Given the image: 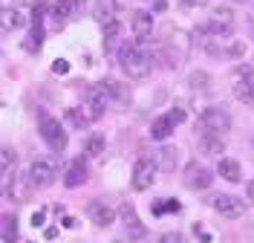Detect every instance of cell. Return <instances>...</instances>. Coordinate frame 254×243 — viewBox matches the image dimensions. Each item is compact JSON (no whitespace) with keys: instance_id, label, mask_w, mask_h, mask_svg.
<instances>
[{"instance_id":"1","label":"cell","mask_w":254,"mask_h":243,"mask_svg":"<svg viewBox=\"0 0 254 243\" xmlns=\"http://www.w3.org/2000/svg\"><path fill=\"white\" fill-rule=\"evenodd\" d=\"M119 67L127 79H147L150 76V52L142 44H122L119 47Z\"/></svg>"},{"instance_id":"2","label":"cell","mask_w":254,"mask_h":243,"mask_svg":"<svg viewBox=\"0 0 254 243\" xmlns=\"http://www.w3.org/2000/svg\"><path fill=\"white\" fill-rule=\"evenodd\" d=\"M188 49H190V38L188 32H182V29H171V32L165 35V41L156 47V52L165 58V64L168 67H176V64H182L185 61V55H188Z\"/></svg>"},{"instance_id":"3","label":"cell","mask_w":254,"mask_h":243,"mask_svg":"<svg viewBox=\"0 0 254 243\" xmlns=\"http://www.w3.org/2000/svg\"><path fill=\"white\" fill-rule=\"evenodd\" d=\"M38 125H41V136L47 139V145L55 151V154H61L64 148H66V133H64V128H61V122L58 119H52V116L47 113V110H41L38 113Z\"/></svg>"},{"instance_id":"4","label":"cell","mask_w":254,"mask_h":243,"mask_svg":"<svg viewBox=\"0 0 254 243\" xmlns=\"http://www.w3.org/2000/svg\"><path fill=\"white\" fill-rule=\"evenodd\" d=\"M199 128H202V133H211V136H225L231 130V116L222 107H208L199 116Z\"/></svg>"},{"instance_id":"5","label":"cell","mask_w":254,"mask_h":243,"mask_svg":"<svg viewBox=\"0 0 254 243\" xmlns=\"http://www.w3.org/2000/svg\"><path fill=\"white\" fill-rule=\"evenodd\" d=\"M107 101H110V96H107L104 84H93V87H87V98H84L81 110H84V116L90 122H98L104 116V110H107Z\"/></svg>"},{"instance_id":"6","label":"cell","mask_w":254,"mask_h":243,"mask_svg":"<svg viewBox=\"0 0 254 243\" xmlns=\"http://www.w3.org/2000/svg\"><path fill=\"white\" fill-rule=\"evenodd\" d=\"M156 171H159V165L153 160H147V157L136 160V165H133V177H130V185H133L136 191H147V188L153 185V179H156Z\"/></svg>"},{"instance_id":"7","label":"cell","mask_w":254,"mask_h":243,"mask_svg":"<svg viewBox=\"0 0 254 243\" xmlns=\"http://www.w3.org/2000/svg\"><path fill=\"white\" fill-rule=\"evenodd\" d=\"M29 177L35 182V188H49L58 179V162L55 160H35L29 168Z\"/></svg>"},{"instance_id":"8","label":"cell","mask_w":254,"mask_h":243,"mask_svg":"<svg viewBox=\"0 0 254 243\" xmlns=\"http://www.w3.org/2000/svg\"><path fill=\"white\" fill-rule=\"evenodd\" d=\"M211 206H214V211H220L225 220H237V217L246 214V203L234 194H214L211 197Z\"/></svg>"},{"instance_id":"9","label":"cell","mask_w":254,"mask_h":243,"mask_svg":"<svg viewBox=\"0 0 254 243\" xmlns=\"http://www.w3.org/2000/svg\"><path fill=\"white\" fill-rule=\"evenodd\" d=\"M3 185H6V197L9 200H17V203H26L32 197V191H35V182H32V177L26 174H20V177H15V182H12V177L3 179Z\"/></svg>"},{"instance_id":"10","label":"cell","mask_w":254,"mask_h":243,"mask_svg":"<svg viewBox=\"0 0 254 243\" xmlns=\"http://www.w3.org/2000/svg\"><path fill=\"white\" fill-rule=\"evenodd\" d=\"M211 182H214V174L202 168L199 162H188V168H185V185L193 188V191H202V188H211Z\"/></svg>"},{"instance_id":"11","label":"cell","mask_w":254,"mask_h":243,"mask_svg":"<svg viewBox=\"0 0 254 243\" xmlns=\"http://www.w3.org/2000/svg\"><path fill=\"white\" fill-rule=\"evenodd\" d=\"M130 26H133V41L136 44H144V41H150V35H153V15L150 12H133V20H130Z\"/></svg>"},{"instance_id":"12","label":"cell","mask_w":254,"mask_h":243,"mask_svg":"<svg viewBox=\"0 0 254 243\" xmlns=\"http://www.w3.org/2000/svg\"><path fill=\"white\" fill-rule=\"evenodd\" d=\"M231 87H234V96H237L240 101L254 104V76H252V70H237Z\"/></svg>"},{"instance_id":"13","label":"cell","mask_w":254,"mask_h":243,"mask_svg":"<svg viewBox=\"0 0 254 243\" xmlns=\"http://www.w3.org/2000/svg\"><path fill=\"white\" fill-rule=\"evenodd\" d=\"M122 220H125V226H127L130 241H144L147 238V229H144V223L139 220V214H136V209L130 203H122Z\"/></svg>"},{"instance_id":"14","label":"cell","mask_w":254,"mask_h":243,"mask_svg":"<svg viewBox=\"0 0 254 243\" xmlns=\"http://www.w3.org/2000/svg\"><path fill=\"white\" fill-rule=\"evenodd\" d=\"M64 182L69 185V188H78L87 182V162L84 160H72L66 165V174H64Z\"/></svg>"},{"instance_id":"15","label":"cell","mask_w":254,"mask_h":243,"mask_svg":"<svg viewBox=\"0 0 254 243\" xmlns=\"http://www.w3.org/2000/svg\"><path fill=\"white\" fill-rule=\"evenodd\" d=\"M90 220H93L98 229H107L113 220H116V214H113V209L107 203H98V200H95V203H90Z\"/></svg>"},{"instance_id":"16","label":"cell","mask_w":254,"mask_h":243,"mask_svg":"<svg viewBox=\"0 0 254 243\" xmlns=\"http://www.w3.org/2000/svg\"><path fill=\"white\" fill-rule=\"evenodd\" d=\"M81 12V0H58L55 6H52V17L58 20V23H66L69 17H75Z\"/></svg>"},{"instance_id":"17","label":"cell","mask_w":254,"mask_h":243,"mask_svg":"<svg viewBox=\"0 0 254 243\" xmlns=\"http://www.w3.org/2000/svg\"><path fill=\"white\" fill-rule=\"evenodd\" d=\"M199 151H202V154H208V157H220L222 151H225V139H222V136L202 133V139H199Z\"/></svg>"},{"instance_id":"18","label":"cell","mask_w":254,"mask_h":243,"mask_svg":"<svg viewBox=\"0 0 254 243\" xmlns=\"http://www.w3.org/2000/svg\"><path fill=\"white\" fill-rule=\"evenodd\" d=\"M217 174H222V179H228V182H240V162L237 160H225L220 157V165H217Z\"/></svg>"},{"instance_id":"19","label":"cell","mask_w":254,"mask_h":243,"mask_svg":"<svg viewBox=\"0 0 254 243\" xmlns=\"http://www.w3.org/2000/svg\"><path fill=\"white\" fill-rule=\"evenodd\" d=\"M176 162H179V151H176V148H162V151H159V168H162V171H176Z\"/></svg>"},{"instance_id":"20","label":"cell","mask_w":254,"mask_h":243,"mask_svg":"<svg viewBox=\"0 0 254 243\" xmlns=\"http://www.w3.org/2000/svg\"><path fill=\"white\" fill-rule=\"evenodd\" d=\"M174 133V122H171V116H159L156 122H153V128H150V136L153 139H168Z\"/></svg>"},{"instance_id":"21","label":"cell","mask_w":254,"mask_h":243,"mask_svg":"<svg viewBox=\"0 0 254 243\" xmlns=\"http://www.w3.org/2000/svg\"><path fill=\"white\" fill-rule=\"evenodd\" d=\"M104 90H107V96H110V98L122 101V104H127V101H130V90H127V87H122L119 81L107 79V81H104Z\"/></svg>"},{"instance_id":"22","label":"cell","mask_w":254,"mask_h":243,"mask_svg":"<svg viewBox=\"0 0 254 243\" xmlns=\"http://www.w3.org/2000/svg\"><path fill=\"white\" fill-rule=\"evenodd\" d=\"M0 162H3V179H9L12 174H15V165H17L15 151H12L9 145H3V151H0Z\"/></svg>"},{"instance_id":"23","label":"cell","mask_w":254,"mask_h":243,"mask_svg":"<svg viewBox=\"0 0 254 243\" xmlns=\"http://www.w3.org/2000/svg\"><path fill=\"white\" fill-rule=\"evenodd\" d=\"M119 38H122V23H119V20H110V23L104 26V49H113L119 44Z\"/></svg>"},{"instance_id":"24","label":"cell","mask_w":254,"mask_h":243,"mask_svg":"<svg viewBox=\"0 0 254 243\" xmlns=\"http://www.w3.org/2000/svg\"><path fill=\"white\" fill-rule=\"evenodd\" d=\"M3 243H17V217L3 214Z\"/></svg>"},{"instance_id":"25","label":"cell","mask_w":254,"mask_h":243,"mask_svg":"<svg viewBox=\"0 0 254 243\" xmlns=\"http://www.w3.org/2000/svg\"><path fill=\"white\" fill-rule=\"evenodd\" d=\"M23 20H26V17L20 15V12L3 9V32H12V29H17V26H23Z\"/></svg>"},{"instance_id":"26","label":"cell","mask_w":254,"mask_h":243,"mask_svg":"<svg viewBox=\"0 0 254 243\" xmlns=\"http://www.w3.org/2000/svg\"><path fill=\"white\" fill-rule=\"evenodd\" d=\"M84 151H87V157H101V151H104V139H101V136H90Z\"/></svg>"},{"instance_id":"27","label":"cell","mask_w":254,"mask_h":243,"mask_svg":"<svg viewBox=\"0 0 254 243\" xmlns=\"http://www.w3.org/2000/svg\"><path fill=\"white\" fill-rule=\"evenodd\" d=\"M66 119H69V122H72L75 128H84V125L90 122V119L84 116V110H75V107H69V110H66Z\"/></svg>"},{"instance_id":"28","label":"cell","mask_w":254,"mask_h":243,"mask_svg":"<svg viewBox=\"0 0 254 243\" xmlns=\"http://www.w3.org/2000/svg\"><path fill=\"white\" fill-rule=\"evenodd\" d=\"M190 87L193 90H205L208 87V73H190Z\"/></svg>"},{"instance_id":"29","label":"cell","mask_w":254,"mask_h":243,"mask_svg":"<svg viewBox=\"0 0 254 243\" xmlns=\"http://www.w3.org/2000/svg\"><path fill=\"white\" fill-rule=\"evenodd\" d=\"M165 211H179V203L176 200H168V203H156L153 206V214H165Z\"/></svg>"},{"instance_id":"30","label":"cell","mask_w":254,"mask_h":243,"mask_svg":"<svg viewBox=\"0 0 254 243\" xmlns=\"http://www.w3.org/2000/svg\"><path fill=\"white\" fill-rule=\"evenodd\" d=\"M159 243H185V241H182L179 232H165V235L159 238Z\"/></svg>"},{"instance_id":"31","label":"cell","mask_w":254,"mask_h":243,"mask_svg":"<svg viewBox=\"0 0 254 243\" xmlns=\"http://www.w3.org/2000/svg\"><path fill=\"white\" fill-rule=\"evenodd\" d=\"M171 122H174V125H179V122H182V119H185V110H179V107H174V110H171Z\"/></svg>"},{"instance_id":"32","label":"cell","mask_w":254,"mask_h":243,"mask_svg":"<svg viewBox=\"0 0 254 243\" xmlns=\"http://www.w3.org/2000/svg\"><path fill=\"white\" fill-rule=\"evenodd\" d=\"M52 73H69V61H55L52 64Z\"/></svg>"},{"instance_id":"33","label":"cell","mask_w":254,"mask_h":243,"mask_svg":"<svg viewBox=\"0 0 254 243\" xmlns=\"http://www.w3.org/2000/svg\"><path fill=\"white\" fill-rule=\"evenodd\" d=\"M32 226H35V229L44 226V211H35V214H32Z\"/></svg>"},{"instance_id":"34","label":"cell","mask_w":254,"mask_h":243,"mask_svg":"<svg viewBox=\"0 0 254 243\" xmlns=\"http://www.w3.org/2000/svg\"><path fill=\"white\" fill-rule=\"evenodd\" d=\"M246 197H249V200L254 203V179L249 182V185H246Z\"/></svg>"},{"instance_id":"35","label":"cell","mask_w":254,"mask_h":243,"mask_svg":"<svg viewBox=\"0 0 254 243\" xmlns=\"http://www.w3.org/2000/svg\"><path fill=\"white\" fill-rule=\"evenodd\" d=\"M113 6H116V9H127V6H130V0H113Z\"/></svg>"},{"instance_id":"36","label":"cell","mask_w":254,"mask_h":243,"mask_svg":"<svg viewBox=\"0 0 254 243\" xmlns=\"http://www.w3.org/2000/svg\"><path fill=\"white\" fill-rule=\"evenodd\" d=\"M185 6H196V3H202V0H182Z\"/></svg>"},{"instance_id":"37","label":"cell","mask_w":254,"mask_h":243,"mask_svg":"<svg viewBox=\"0 0 254 243\" xmlns=\"http://www.w3.org/2000/svg\"><path fill=\"white\" fill-rule=\"evenodd\" d=\"M252 151H254V136H252Z\"/></svg>"},{"instance_id":"38","label":"cell","mask_w":254,"mask_h":243,"mask_svg":"<svg viewBox=\"0 0 254 243\" xmlns=\"http://www.w3.org/2000/svg\"><path fill=\"white\" fill-rule=\"evenodd\" d=\"M252 3H254V0H252Z\"/></svg>"}]
</instances>
